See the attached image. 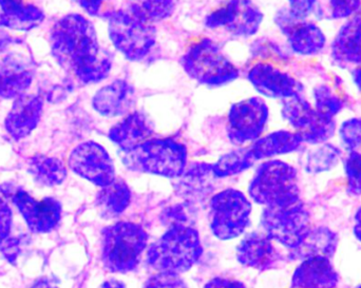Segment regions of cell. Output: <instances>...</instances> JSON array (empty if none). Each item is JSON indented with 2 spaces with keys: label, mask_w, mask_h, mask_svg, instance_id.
Listing matches in <instances>:
<instances>
[{
  "label": "cell",
  "mask_w": 361,
  "mask_h": 288,
  "mask_svg": "<svg viewBox=\"0 0 361 288\" xmlns=\"http://www.w3.org/2000/svg\"><path fill=\"white\" fill-rule=\"evenodd\" d=\"M50 48L56 63L82 84L102 82L111 71V54L99 46L94 25L82 15L68 14L56 21Z\"/></svg>",
  "instance_id": "cell-1"
},
{
  "label": "cell",
  "mask_w": 361,
  "mask_h": 288,
  "mask_svg": "<svg viewBox=\"0 0 361 288\" xmlns=\"http://www.w3.org/2000/svg\"><path fill=\"white\" fill-rule=\"evenodd\" d=\"M203 253L199 232L190 226L169 228L148 249L149 265L159 273L180 275L188 272Z\"/></svg>",
  "instance_id": "cell-2"
},
{
  "label": "cell",
  "mask_w": 361,
  "mask_h": 288,
  "mask_svg": "<svg viewBox=\"0 0 361 288\" xmlns=\"http://www.w3.org/2000/svg\"><path fill=\"white\" fill-rule=\"evenodd\" d=\"M148 234L139 224L118 222L103 230L102 261L112 273L127 274L139 265Z\"/></svg>",
  "instance_id": "cell-3"
},
{
  "label": "cell",
  "mask_w": 361,
  "mask_h": 288,
  "mask_svg": "<svg viewBox=\"0 0 361 288\" xmlns=\"http://www.w3.org/2000/svg\"><path fill=\"white\" fill-rule=\"evenodd\" d=\"M124 154L125 165L140 173L178 179L186 168V147L175 139H150Z\"/></svg>",
  "instance_id": "cell-4"
},
{
  "label": "cell",
  "mask_w": 361,
  "mask_h": 288,
  "mask_svg": "<svg viewBox=\"0 0 361 288\" xmlns=\"http://www.w3.org/2000/svg\"><path fill=\"white\" fill-rule=\"evenodd\" d=\"M250 198L258 204L281 206L300 201L296 169L281 161L263 163L248 187Z\"/></svg>",
  "instance_id": "cell-5"
},
{
  "label": "cell",
  "mask_w": 361,
  "mask_h": 288,
  "mask_svg": "<svg viewBox=\"0 0 361 288\" xmlns=\"http://www.w3.org/2000/svg\"><path fill=\"white\" fill-rule=\"evenodd\" d=\"M180 65L189 77L207 86H222L239 76L237 67L208 38L191 44L180 58Z\"/></svg>",
  "instance_id": "cell-6"
},
{
  "label": "cell",
  "mask_w": 361,
  "mask_h": 288,
  "mask_svg": "<svg viewBox=\"0 0 361 288\" xmlns=\"http://www.w3.org/2000/svg\"><path fill=\"white\" fill-rule=\"evenodd\" d=\"M107 18L109 37L116 50L131 61H142L147 56L156 44L154 25L143 23L127 10L112 11Z\"/></svg>",
  "instance_id": "cell-7"
},
{
  "label": "cell",
  "mask_w": 361,
  "mask_h": 288,
  "mask_svg": "<svg viewBox=\"0 0 361 288\" xmlns=\"http://www.w3.org/2000/svg\"><path fill=\"white\" fill-rule=\"evenodd\" d=\"M261 223L271 240L294 249L305 240L311 228V217L302 201L267 207Z\"/></svg>",
  "instance_id": "cell-8"
},
{
  "label": "cell",
  "mask_w": 361,
  "mask_h": 288,
  "mask_svg": "<svg viewBox=\"0 0 361 288\" xmlns=\"http://www.w3.org/2000/svg\"><path fill=\"white\" fill-rule=\"evenodd\" d=\"M252 204L243 192L226 189L212 196L209 203L212 234L222 241L243 234L250 224Z\"/></svg>",
  "instance_id": "cell-9"
},
{
  "label": "cell",
  "mask_w": 361,
  "mask_h": 288,
  "mask_svg": "<svg viewBox=\"0 0 361 288\" xmlns=\"http://www.w3.org/2000/svg\"><path fill=\"white\" fill-rule=\"evenodd\" d=\"M284 120L298 133L302 143L320 145L328 142L336 131L334 118L319 115L302 95L284 99L281 110Z\"/></svg>",
  "instance_id": "cell-10"
},
{
  "label": "cell",
  "mask_w": 361,
  "mask_h": 288,
  "mask_svg": "<svg viewBox=\"0 0 361 288\" xmlns=\"http://www.w3.org/2000/svg\"><path fill=\"white\" fill-rule=\"evenodd\" d=\"M68 167L78 177L99 187H105L116 180L114 161L107 150L95 142H84L76 146L68 158Z\"/></svg>",
  "instance_id": "cell-11"
},
{
  "label": "cell",
  "mask_w": 361,
  "mask_h": 288,
  "mask_svg": "<svg viewBox=\"0 0 361 288\" xmlns=\"http://www.w3.org/2000/svg\"><path fill=\"white\" fill-rule=\"evenodd\" d=\"M269 108L260 97L233 104L228 112L227 134L235 145L257 141L269 120Z\"/></svg>",
  "instance_id": "cell-12"
},
{
  "label": "cell",
  "mask_w": 361,
  "mask_h": 288,
  "mask_svg": "<svg viewBox=\"0 0 361 288\" xmlns=\"http://www.w3.org/2000/svg\"><path fill=\"white\" fill-rule=\"evenodd\" d=\"M262 20V12L250 0H228L206 17L205 25L250 37L258 32Z\"/></svg>",
  "instance_id": "cell-13"
},
{
  "label": "cell",
  "mask_w": 361,
  "mask_h": 288,
  "mask_svg": "<svg viewBox=\"0 0 361 288\" xmlns=\"http://www.w3.org/2000/svg\"><path fill=\"white\" fill-rule=\"evenodd\" d=\"M30 232L44 234L53 232L59 226L63 215V206L57 199L46 196L42 200L32 196L25 190H15L11 196Z\"/></svg>",
  "instance_id": "cell-14"
},
{
  "label": "cell",
  "mask_w": 361,
  "mask_h": 288,
  "mask_svg": "<svg viewBox=\"0 0 361 288\" xmlns=\"http://www.w3.org/2000/svg\"><path fill=\"white\" fill-rule=\"evenodd\" d=\"M248 80L261 95L284 99L302 94L303 86L290 74L271 63H259L248 72Z\"/></svg>",
  "instance_id": "cell-15"
},
{
  "label": "cell",
  "mask_w": 361,
  "mask_h": 288,
  "mask_svg": "<svg viewBox=\"0 0 361 288\" xmlns=\"http://www.w3.org/2000/svg\"><path fill=\"white\" fill-rule=\"evenodd\" d=\"M44 101L38 95L23 94L17 97L4 120L6 132L15 141L29 137L42 120Z\"/></svg>",
  "instance_id": "cell-16"
},
{
  "label": "cell",
  "mask_w": 361,
  "mask_h": 288,
  "mask_svg": "<svg viewBox=\"0 0 361 288\" xmlns=\"http://www.w3.org/2000/svg\"><path fill=\"white\" fill-rule=\"evenodd\" d=\"M33 65L21 55L12 53L0 61V97L16 99L25 94L33 80Z\"/></svg>",
  "instance_id": "cell-17"
},
{
  "label": "cell",
  "mask_w": 361,
  "mask_h": 288,
  "mask_svg": "<svg viewBox=\"0 0 361 288\" xmlns=\"http://www.w3.org/2000/svg\"><path fill=\"white\" fill-rule=\"evenodd\" d=\"M238 261L246 268L264 272L273 270L282 260L269 237L250 234L243 239L237 249Z\"/></svg>",
  "instance_id": "cell-18"
},
{
  "label": "cell",
  "mask_w": 361,
  "mask_h": 288,
  "mask_svg": "<svg viewBox=\"0 0 361 288\" xmlns=\"http://www.w3.org/2000/svg\"><path fill=\"white\" fill-rule=\"evenodd\" d=\"M135 103V89L124 80H116L99 89L92 99L93 109L106 118L124 115Z\"/></svg>",
  "instance_id": "cell-19"
},
{
  "label": "cell",
  "mask_w": 361,
  "mask_h": 288,
  "mask_svg": "<svg viewBox=\"0 0 361 288\" xmlns=\"http://www.w3.org/2000/svg\"><path fill=\"white\" fill-rule=\"evenodd\" d=\"M331 53L339 65H361V8L337 32Z\"/></svg>",
  "instance_id": "cell-20"
},
{
  "label": "cell",
  "mask_w": 361,
  "mask_h": 288,
  "mask_svg": "<svg viewBox=\"0 0 361 288\" xmlns=\"http://www.w3.org/2000/svg\"><path fill=\"white\" fill-rule=\"evenodd\" d=\"M154 127L145 114L133 112L110 129L109 137L112 143L118 145L124 152L130 151L154 135Z\"/></svg>",
  "instance_id": "cell-21"
},
{
  "label": "cell",
  "mask_w": 361,
  "mask_h": 288,
  "mask_svg": "<svg viewBox=\"0 0 361 288\" xmlns=\"http://www.w3.org/2000/svg\"><path fill=\"white\" fill-rule=\"evenodd\" d=\"M339 277L326 258L303 260L293 276V288H335Z\"/></svg>",
  "instance_id": "cell-22"
},
{
  "label": "cell",
  "mask_w": 361,
  "mask_h": 288,
  "mask_svg": "<svg viewBox=\"0 0 361 288\" xmlns=\"http://www.w3.org/2000/svg\"><path fill=\"white\" fill-rule=\"evenodd\" d=\"M44 19L42 11L27 0H0V27L30 31Z\"/></svg>",
  "instance_id": "cell-23"
},
{
  "label": "cell",
  "mask_w": 361,
  "mask_h": 288,
  "mask_svg": "<svg viewBox=\"0 0 361 288\" xmlns=\"http://www.w3.org/2000/svg\"><path fill=\"white\" fill-rule=\"evenodd\" d=\"M281 31L288 36L292 50L302 56L319 54L326 44V34L319 25L312 21L292 23Z\"/></svg>",
  "instance_id": "cell-24"
},
{
  "label": "cell",
  "mask_w": 361,
  "mask_h": 288,
  "mask_svg": "<svg viewBox=\"0 0 361 288\" xmlns=\"http://www.w3.org/2000/svg\"><path fill=\"white\" fill-rule=\"evenodd\" d=\"M338 236L326 227L313 228L310 230L305 240L292 249L290 257L295 260H307L312 258L330 259L336 253Z\"/></svg>",
  "instance_id": "cell-25"
},
{
  "label": "cell",
  "mask_w": 361,
  "mask_h": 288,
  "mask_svg": "<svg viewBox=\"0 0 361 288\" xmlns=\"http://www.w3.org/2000/svg\"><path fill=\"white\" fill-rule=\"evenodd\" d=\"M27 171L35 183L42 187H56L68 177V169L61 158L35 154L29 158Z\"/></svg>",
  "instance_id": "cell-26"
},
{
  "label": "cell",
  "mask_w": 361,
  "mask_h": 288,
  "mask_svg": "<svg viewBox=\"0 0 361 288\" xmlns=\"http://www.w3.org/2000/svg\"><path fill=\"white\" fill-rule=\"evenodd\" d=\"M131 201L130 188L122 179H116L97 192L95 204L99 215L105 219L120 217Z\"/></svg>",
  "instance_id": "cell-27"
},
{
  "label": "cell",
  "mask_w": 361,
  "mask_h": 288,
  "mask_svg": "<svg viewBox=\"0 0 361 288\" xmlns=\"http://www.w3.org/2000/svg\"><path fill=\"white\" fill-rule=\"evenodd\" d=\"M214 175L212 164L193 163L190 168L184 171L176 186L178 194L186 199H197L207 196L212 190Z\"/></svg>",
  "instance_id": "cell-28"
},
{
  "label": "cell",
  "mask_w": 361,
  "mask_h": 288,
  "mask_svg": "<svg viewBox=\"0 0 361 288\" xmlns=\"http://www.w3.org/2000/svg\"><path fill=\"white\" fill-rule=\"evenodd\" d=\"M302 144L298 133L280 130L257 139L250 150L258 161L296 151Z\"/></svg>",
  "instance_id": "cell-29"
},
{
  "label": "cell",
  "mask_w": 361,
  "mask_h": 288,
  "mask_svg": "<svg viewBox=\"0 0 361 288\" xmlns=\"http://www.w3.org/2000/svg\"><path fill=\"white\" fill-rule=\"evenodd\" d=\"M176 0H130L128 11L143 23L154 25L175 12Z\"/></svg>",
  "instance_id": "cell-30"
},
{
  "label": "cell",
  "mask_w": 361,
  "mask_h": 288,
  "mask_svg": "<svg viewBox=\"0 0 361 288\" xmlns=\"http://www.w3.org/2000/svg\"><path fill=\"white\" fill-rule=\"evenodd\" d=\"M255 162L256 158L252 156L250 148L238 149L221 156L218 162L212 164V169L216 177H227L243 173L252 167Z\"/></svg>",
  "instance_id": "cell-31"
},
{
  "label": "cell",
  "mask_w": 361,
  "mask_h": 288,
  "mask_svg": "<svg viewBox=\"0 0 361 288\" xmlns=\"http://www.w3.org/2000/svg\"><path fill=\"white\" fill-rule=\"evenodd\" d=\"M314 108L319 115L326 118H335L345 107V103L341 97L333 92L326 84H319L314 89Z\"/></svg>",
  "instance_id": "cell-32"
},
{
  "label": "cell",
  "mask_w": 361,
  "mask_h": 288,
  "mask_svg": "<svg viewBox=\"0 0 361 288\" xmlns=\"http://www.w3.org/2000/svg\"><path fill=\"white\" fill-rule=\"evenodd\" d=\"M318 0H288V8L278 13L276 23L279 27L307 21L317 10Z\"/></svg>",
  "instance_id": "cell-33"
},
{
  "label": "cell",
  "mask_w": 361,
  "mask_h": 288,
  "mask_svg": "<svg viewBox=\"0 0 361 288\" xmlns=\"http://www.w3.org/2000/svg\"><path fill=\"white\" fill-rule=\"evenodd\" d=\"M338 148L330 144H324L312 151L307 156V170L310 173H320L331 170L341 158Z\"/></svg>",
  "instance_id": "cell-34"
},
{
  "label": "cell",
  "mask_w": 361,
  "mask_h": 288,
  "mask_svg": "<svg viewBox=\"0 0 361 288\" xmlns=\"http://www.w3.org/2000/svg\"><path fill=\"white\" fill-rule=\"evenodd\" d=\"M339 135L350 152L361 154V118H349L339 128Z\"/></svg>",
  "instance_id": "cell-35"
},
{
  "label": "cell",
  "mask_w": 361,
  "mask_h": 288,
  "mask_svg": "<svg viewBox=\"0 0 361 288\" xmlns=\"http://www.w3.org/2000/svg\"><path fill=\"white\" fill-rule=\"evenodd\" d=\"M345 171L348 179V192L353 196H361V154L350 152L345 160Z\"/></svg>",
  "instance_id": "cell-36"
},
{
  "label": "cell",
  "mask_w": 361,
  "mask_h": 288,
  "mask_svg": "<svg viewBox=\"0 0 361 288\" xmlns=\"http://www.w3.org/2000/svg\"><path fill=\"white\" fill-rule=\"evenodd\" d=\"M331 18L347 19L353 16L361 8V0H328Z\"/></svg>",
  "instance_id": "cell-37"
},
{
  "label": "cell",
  "mask_w": 361,
  "mask_h": 288,
  "mask_svg": "<svg viewBox=\"0 0 361 288\" xmlns=\"http://www.w3.org/2000/svg\"><path fill=\"white\" fill-rule=\"evenodd\" d=\"M14 215L6 198L0 196V245L11 238Z\"/></svg>",
  "instance_id": "cell-38"
},
{
  "label": "cell",
  "mask_w": 361,
  "mask_h": 288,
  "mask_svg": "<svg viewBox=\"0 0 361 288\" xmlns=\"http://www.w3.org/2000/svg\"><path fill=\"white\" fill-rule=\"evenodd\" d=\"M144 288H188L179 275L159 273L146 281Z\"/></svg>",
  "instance_id": "cell-39"
},
{
  "label": "cell",
  "mask_w": 361,
  "mask_h": 288,
  "mask_svg": "<svg viewBox=\"0 0 361 288\" xmlns=\"http://www.w3.org/2000/svg\"><path fill=\"white\" fill-rule=\"evenodd\" d=\"M190 220L189 213L184 207L176 206L169 209L164 215V221L169 224L171 227L175 226H189L187 222Z\"/></svg>",
  "instance_id": "cell-40"
},
{
  "label": "cell",
  "mask_w": 361,
  "mask_h": 288,
  "mask_svg": "<svg viewBox=\"0 0 361 288\" xmlns=\"http://www.w3.org/2000/svg\"><path fill=\"white\" fill-rule=\"evenodd\" d=\"M110 0H78L82 10L91 16H105V6Z\"/></svg>",
  "instance_id": "cell-41"
},
{
  "label": "cell",
  "mask_w": 361,
  "mask_h": 288,
  "mask_svg": "<svg viewBox=\"0 0 361 288\" xmlns=\"http://www.w3.org/2000/svg\"><path fill=\"white\" fill-rule=\"evenodd\" d=\"M204 288H247L240 281L228 280V279L216 278L209 281Z\"/></svg>",
  "instance_id": "cell-42"
},
{
  "label": "cell",
  "mask_w": 361,
  "mask_h": 288,
  "mask_svg": "<svg viewBox=\"0 0 361 288\" xmlns=\"http://www.w3.org/2000/svg\"><path fill=\"white\" fill-rule=\"evenodd\" d=\"M27 288H59V287L57 285L56 281L53 280L50 277H42Z\"/></svg>",
  "instance_id": "cell-43"
},
{
  "label": "cell",
  "mask_w": 361,
  "mask_h": 288,
  "mask_svg": "<svg viewBox=\"0 0 361 288\" xmlns=\"http://www.w3.org/2000/svg\"><path fill=\"white\" fill-rule=\"evenodd\" d=\"M13 42H14V39H13L12 36L4 30L0 29V54L6 52Z\"/></svg>",
  "instance_id": "cell-44"
},
{
  "label": "cell",
  "mask_w": 361,
  "mask_h": 288,
  "mask_svg": "<svg viewBox=\"0 0 361 288\" xmlns=\"http://www.w3.org/2000/svg\"><path fill=\"white\" fill-rule=\"evenodd\" d=\"M354 234L361 242V206L355 215V226H354Z\"/></svg>",
  "instance_id": "cell-45"
},
{
  "label": "cell",
  "mask_w": 361,
  "mask_h": 288,
  "mask_svg": "<svg viewBox=\"0 0 361 288\" xmlns=\"http://www.w3.org/2000/svg\"><path fill=\"white\" fill-rule=\"evenodd\" d=\"M352 80H353V84H355L356 88L361 93V65L356 67L352 72Z\"/></svg>",
  "instance_id": "cell-46"
},
{
  "label": "cell",
  "mask_w": 361,
  "mask_h": 288,
  "mask_svg": "<svg viewBox=\"0 0 361 288\" xmlns=\"http://www.w3.org/2000/svg\"><path fill=\"white\" fill-rule=\"evenodd\" d=\"M99 288H127L124 283L118 280H108Z\"/></svg>",
  "instance_id": "cell-47"
},
{
  "label": "cell",
  "mask_w": 361,
  "mask_h": 288,
  "mask_svg": "<svg viewBox=\"0 0 361 288\" xmlns=\"http://www.w3.org/2000/svg\"><path fill=\"white\" fill-rule=\"evenodd\" d=\"M357 288H361V285H360V287H358Z\"/></svg>",
  "instance_id": "cell-48"
}]
</instances>
